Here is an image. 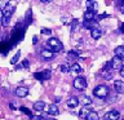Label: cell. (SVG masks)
<instances>
[{
  "label": "cell",
  "instance_id": "obj_3",
  "mask_svg": "<svg viewBox=\"0 0 124 120\" xmlns=\"http://www.w3.org/2000/svg\"><path fill=\"white\" fill-rule=\"evenodd\" d=\"M72 84H74V88L79 89V90H83V89H85V88H87V85H88L87 80H85L84 77H81V76L75 77V80H74Z\"/></svg>",
  "mask_w": 124,
  "mask_h": 120
},
{
  "label": "cell",
  "instance_id": "obj_24",
  "mask_svg": "<svg viewBox=\"0 0 124 120\" xmlns=\"http://www.w3.org/2000/svg\"><path fill=\"white\" fill-rule=\"evenodd\" d=\"M61 71L62 72H69V71H71V68L69 67L67 63H63V65H61Z\"/></svg>",
  "mask_w": 124,
  "mask_h": 120
},
{
  "label": "cell",
  "instance_id": "obj_14",
  "mask_svg": "<svg viewBox=\"0 0 124 120\" xmlns=\"http://www.w3.org/2000/svg\"><path fill=\"white\" fill-rule=\"evenodd\" d=\"M78 57H79V54H78V52H75V50H71V52H69L67 53V60L70 62H74V63H76V60H78Z\"/></svg>",
  "mask_w": 124,
  "mask_h": 120
},
{
  "label": "cell",
  "instance_id": "obj_9",
  "mask_svg": "<svg viewBox=\"0 0 124 120\" xmlns=\"http://www.w3.org/2000/svg\"><path fill=\"white\" fill-rule=\"evenodd\" d=\"M114 88H115V92L124 93V81H122V80H114Z\"/></svg>",
  "mask_w": 124,
  "mask_h": 120
},
{
  "label": "cell",
  "instance_id": "obj_25",
  "mask_svg": "<svg viewBox=\"0 0 124 120\" xmlns=\"http://www.w3.org/2000/svg\"><path fill=\"white\" fill-rule=\"evenodd\" d=\"M19 110H21V111H23V112H25L26 115H30V116H31V111H30V110H29V108H27V107H21V108H19Z\"/></svg>",
  "mask_w": 124,
  "mask_h": 120
},
{
  "label": "cell",
  "instance_id": "obj_17",
  "mask_svg": "<svg viewBox=\"0 0 124 120\" xmlns=\"http://www.w3.org/2000/svg\"><path fill=\"white\" fill-rule=\"evenodd\" d=\"M79 102L83 105V106H91L92 98H91V97H88V96H83V97H81V98L79 99Z\"/></svg>",
  "mask_w": 124,
  "mask_h": 120
},
{
  "label": "cell",
  "instance_id": "obj_2",
  "mask_svg": "<svg viewBox=\"0 0 124 120\" xmlns=\"http://www.w3.org/2000/svg\"><path fill=\"white\" fill-rule=\"evenodd\" d=\"M93 94H94L97 98H106L108 96V89L106 85H98L93 89Z\"/></svg>",
  "mask_w": 124,
  "mask_h": 120
},
{
  "label": "cell",
  "instance_id": "obj_10",
  "mask_svg": "<svg viewBox=\"0 0 124 120\" xmlns=\"http://www.w3.org/2000/svg\"><path fill=\"white\" fill-rule=\"evenodd\" d=\"M103 35V31L100 29V27H97V29H94V30H92L91 31V36L94 39V40H98V39L101 38Z\"/></svg>",
  "mask_w": 124,
  "mask_h": 120
},
{
  "label": "cell",
  "instance_id": "obj_33",
  "mask_svg": "<svg viewBox=\"0 0 124 120\" xmlns=\"http://www.w3.org/2000/svg\"><path fill=\"white\" fill-rule=\"evenodd\" d=\"M45 120H54V119H50V118H48V119H45Z\"/></svg>",
  "mask_w": 124,
  "mask_h": 120
},
{
  "label": "cell",
  "instance_id": "obj_12",
  "mask_svg": "<svg viewBox=\"0 0 124 120\" xmlns=\"http://www.w3.org/2000/svg\"><path fill=\"white\" fill-rule=\"evenodd\" d=\"M79 103L80 102H79V98H78V97H70L67 99V106L71 107V108H75Z\"/></svg>",
  "mask_w": 124,
  "mask_h": 120
},
{
  "label": "cell",
  "instance_id": "obj_11",
  "mask_svg": "<svg viewBox=\"0 0 124 120\" xmlns=\"http://www.w3.org/2000/svg\"><path fill=\"white\" fill-rule=\"evenodd\" d=\"M96 17H97V15H96V12H93V10H87V12L84 13V19H85L87 22H92Z\"/></svg>",
  "mask_w": 124,
  "mask_h": 120
},
{
  "label": "cell",
  "instance_id": "obj_21",
  "mask_svg": "<svg viewBox=\"0 0 124 120\" xmlns=\"http://www.w3.org/2000/svg\"><path fill=\"white\" fill-rule=\"evenodd\" d=\"M19 57H21V50H18V52H17V53H16L14 56H13V58L10 60V63H12V65H16V63L18 62Z\"/></svg>",
  "mask_w": 124,
  "mask_h": 120
},
{
  "label": "cell",
  "instance_id": "obj_20",
  "mask_svg": "<svg viewBox=\"0 0 124 120\" xmlns=\"http://www.w3.org/2000/svg\"><path fill=\"white\" fill-rule=\"evenodd\" d=\"M85 120H100V116H98V114H97L96 111H91Z\"/></svg>",
  "mask_w": 124,
  "mask_h": 120
},
{
  "label": "cell",
  "instance_id": "obj_32",
  "mask_svg": "<svg viewBox=\"0 0 124 120\" xmlns=\"http://www.w3.org/2000/svg\"><path fill=\"white\" fill-rule=\"evenodd\" d=\"M122 4H123V5L120 7V12H122V13H124V1H123Z\"/></svg>",
  "mask_w": 124,
  "mask_h": 120
},
{
  "label": "cell",
  "instance_id": "obj_18",
  "mask_svg": "<svg viewBox=\"0 0 124 120\" xmlns=\"http://www.w3.org/2000/svg\"><path fill=\"white\" fill-rule=\"evenodd\" d=\"M48 114H49L50 116L58 115V114H60V111H58V107L56 106V105H50V106H49V110H48Z\"/></svg>",
  "mask_w": 124,
  "mask_h": 120
},
{
  "label": "cell",
  "instance_id": "obj_1",
  "mask_svg": "<svg viewBox=\"0 0 124 120\" xmlns=\"http://www.w3.org/2000/svg\"><path fill=\"white\" fill-rule=\"evenodd\" d=\"M48 45L50 46V50H52L53 53H58V52H61V50L63 49L62 43L58 40V39H56V38H50L48 40Z\"/></svg>",
  "mask_w": 124,
  "mask_h": 120
},
{
  "label": "cell",
  "instance_id": "obj_7",
  "mask_svg": "<svg viewBox=\"0 0 124 120\" xmlns=\"http://www.w3.org/2000/svg\"><path fill=\"white\" fill-rule=\"evenodd\" d=\"M16 96L19 97V98H23V97L29 96V88L26 87H18L16 89Z\"/></svg>",
  "mask_w": 124,
  "mask_h": 120
},
{
  "label": "cell",
  "instance_id": "obj_30",
  "mask_svg": "<svg viewBox=\"0 0 124 120\" xmlns=\"http://www.w3.org/2000/svg\"><path fill=\"white\" fill-rule=\"evenodd\" d=\"M120 31L124 34V23H122V25H120Z\"/></svg>",
  "mask_w": 124,
  "mask_h": 120
},
{
  "label": "cell",
  "instance_id": "obj_5",
  "mask_svg": "<svg viewBox=\"0 0 124 120\" xmlns=\"http://www.w3.org/2000/svg\"><path fill=\"white\" fill-rule=\"evenodd\" d=\"M13 12H14V8L12 7L10 4H8L7 7H3V9H1V17H5V18H9L10 19Z\"/></svg>",
  "mask_w": 124,
  "mask_h": 120
},
{
  "label": "cell",
  "instance_id": "obj_19",
  "mask_svg": "<svg viewBox=\"0 0 124 120\" xmlns=\"http://www.w3.org/2000/svg\"><path fill=\"white\" fill-rule=\"evenodd\" d=\"M87 7H88V10L96 12L97 10V1H92V0H89V1H87Z\"/></svg>",
  "mask_w": 124,
  "mask_h": 120
},
{
  "label": "cell",
  "instance_id": "obj_8",
  "mask_svg": "<svg viewBox=\"0 0 124 120\" xmlns=\"http://www.w3.org/2000/svg\"><path fill=\"white\" fill-rule=\"evenodd\" d=\"M105 116H106L108 120H119V119H120V114H119V111H116V110L108 111Z\"/></svg>",
  "mask_w": 124,
  "mask_h": 120
},
{
  "label": "cell",
  "instance_id": "obj_22",
  "mask_svg": "<svg viewBox=\"0 0 124 120\" xmlns=\"http://www.w3.org/2000/svg\"><path fill=\"white\" fill-rule=\"evenodd\" d=\"M71 71H72V72H75V74H80V72H81V67H80V65H78V63H72V66H71Z\"/></svg>",
  "mask_w": 124,
  "mask_h": 120
},
{
  "label": "cell",
  "instance_id": "obj_6",
  "mask_svg": "<svg viewBox=\"0 0 124 120\" xmlns=\"http://www.w3.org/2000/svg\"><path fill=\"white\" fill-rule=\"evenodd\" d=\"M50 76H52V71H49V70H44L40 74H35V77L39 80H49Z\"/></svg>",
  "mask_w": 124,
  "mask_h": 120
},
{
  "label": "cell",
  "instance_id": "obj_31",
  "mask_svg": "<svg viewBox=\"0 0 124 120\" xmlns=\"http://www.w3.org/2000/svg\"><path fill=\"white\" fill-rule=\"evenodd\" d=\"M120 75H122V76L124 77V66L122 67V70H120Z\"/></svg>",
  "mask_w": 124,
  "mask_h": 120
},
{
  "label": "cell",
  "instance_id": "obj_13",
  "mask_svg": "<svg viewBox=\"0 0 124 120\" xmlns=\"http://www.w3.org/2000/svg\"><path fill=\"white\" fill-rule=\"evenodd\" d=\"M41 57L44 58V60H52L54 57V53L49 49H44V50H41Z\"/></svg>",
  "mask_w": 124,
  "mask_h": 120
},
{
  "label": "cell",
  "instance_id": "obj_16",
  "mask_svg": "<svg viewBox=\"0 0 124 120\" xmlns=\"http://www.w3.org/2000/svg\"><path fill=\"white\" fill-rule=\"evenodd\" d=\"M44 108H45V102H43V101H39V102H35L34 103V110L35 111L41 112Z\"/></svg>",
  "mask_w": 124,
  "mask_h": 120
},
{
  "label": "cell",
  "instance_id": "obj_28",
  "mask_svg": "<svg viewBox=\"0 0 124 120\" xmlns=\"http://www.w3.org/2000/svg\"><path fill=\"white\" fill-rule=\"evenodd\" d=\"M22 66H23L25 68L29 67V60H23V63H22Z\"/></svg>",
  "mask_w": 124,
  "mask_h": 120
},
{
  "label": "cell",
  "instance_id": "obj_15",
  "mask_svg": "<svg viewBox=\"0 0 124 120\" xmlns=\"http://www.w3.org/2000/svg\"><path fill=\"white\" fill-rule=\"evenodd\" d=\"M115 57H119L122 60H124V45H120L115 48Z\"/></svg>",
  "mask_w": 124,
  "mask_h": 120
},
{
  "label": "cell",
  "instance_id": "obj_4",
  "mask_svg": "<svg viewBox=\"0 0 124 120\" xmlns=\"http://www.w3.org/2000/svg\"><path fill=\"white\" fill-rule=\"evenodd\" d=\"M108 65H110V70H122V67H123L122 58L114 57L111 61H108Z\"/></svg>",
  "mask_w": 124,
  "mask_h": 120
},
{
  "label": "cell",
  "instance_id": "obj_27",
  "mask_svg": "<svg viewBox=\"0 0 124 120\" xmlns=\"http://www.w3.org/2000/svg\"><path fill=\"white\" fill-rule=\"evenodd\" d=\"M41 34H44V35H49V34H52V31L48 30V29H41Z\"/></svg>",
  "mask_w": 124,
  "mask_h": 120
},
{
  "label": "cell",
  "instance_id": "obj_29",
  "mask_svg": "<svg viewBox=\"0 0 124 120\" xmlns=\"http://www.w3.org/2000/svg\"><path fill=\"white\" fill-rule=\"evenodd\" d=\"M32 43H34V44H38V36H34V39H32Z\"/></svg>",
  "mask_w": 124,
  "mask_h": 120
},
{
  "label": "cell",
  "instance_id": "obj_26",
  "mask_svg": "<svg viewBox=\"0 0 124 120\" xmlns=\"http://www.w3.org/2000/svg\"><path fill=\"white\" fill-rule=\"evenodd\" d=\"M9 23V18H5V17H1V25L3 26H7Z\"/></svg>",
  "mask_w": 124,
  "mask_h": 120
},
{
  "label": "cell",
  "instance_id": "obj_23",
  "mask_svg": "<svg viewBox=\"0 0 124 120\" xmlns=\"http://www.w3.org/2000/svg\"><path fill=\"white\" fill-rule=\"evenodd\" d=\"M89 112H91V111H88L87 108H81V110L79 111V116H80V118H83V119H87V116L89 115Z\"/></svg>",
  "mask_w": 124,
  "mask_h": 120
}]
</instances>
